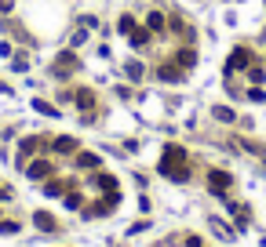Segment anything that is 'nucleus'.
<instances>
[{"mask_svg": "<svg viewBox=\"0 0 266 247\" xmlns=\"http://www.w3.org/2000/svg\"><path fill=\"white\" fill-rule=\"evenodd\" d=\"M186 153L179 149V146H168L164 149V157H161V175L164 178H175V182H186L190 178V171H186Z\"/></svg>", "mask_w": 266, "mask_h": 247, "instance_id": "1", "label": "nucleus"}, {"mask_svg": "<svg viewBox=\"0 0 266 247\" xmlns=\"http://www.w3.org/2000/svg\"><path fill=\"white\" fill-rule=\"evenodd\" d=\"M248 98H252V102H262L266 91H262V87H252V91H248Z\"/></svg>", "mask_w": 266, "mask_h": 247, "instance_id": "22", "label": "nucleus"}, {"mask_svg": "<svg viewBox=\"0 0 266 247\" xmlns=\"http://www.w3.org/2000/svg\"><path fill=\"white\" fill-rule=\"evenodd\" d=\"M40 142H37V138H22V157H26V153H33Z\"/></svg>", "mask_w": 266, "mask_h": 247, "instance_id": "19", "label": "nucleus"}, {"mask_svg": "<svg viewBox=\"0 0 266 247\" xmlns=\"http://www.w3.org/2000/svg\"><path fill=\"white\" fill-rule=\"evenodd\" d=\"M215 120H223V124H233V120H237V113H233L230 105H215Z\"/></svg>", "mask_w": 266, "mask_h": 247, "instance_id": "13", "label": "nucleus"}, {"mask_svg": "<svg viewBox=\"0 0 266 247\" xmlns=\"http://www.w3.org/2000/svg\"><path fill=\"white\" fill-rule=\"evenodd\" d=\"M146 40H150V29H131V44L135 48H143Z\"/></svg>", "mask_w": 266, "mask_h": 247, "instance_id": "14", "label": "nucleus"}, {"mask_svg": "<svg viewBox=\"0 0 266 247\" xmlns=\"http://www.w3.org/2000/svg\"><path fill=\"white\" fill-rule=\"evenodd\" d=\"M99 185H102L106 193H113V189H117V178H113V175H99Z\"/></svg>", "mask_w": 266, "mask_h": 247, "instance_id": "15", "label": "nucleus"}, {"mask_svg": "<svg viewBox=\"0 0 266 247\" xmlns=\"http://www.w3.org/2000/svg\"><path fill=\"white\" fill-rule=\"evenodd\" d=\"M230 185H233V178H230L226 171H208V189H212V193L223 196V193L230 189Z\"/></svg>", "mask_w": 266, "mask_h": 247, "instance_id": "3", "label": "nucleus"}, {"mask_svg": "<svg viewBox=\"0 0 266 247\" xmlns=\"http://www.w3.org/2000/svg\"><path fill=\"white\" fill-rule=\"evenodd\" d=\"M26 175H29V178H48V175H51V164H48V160H33V164L26 167Z\"/></svg>", "mask_w": 266, "mask_h": 247, "instance_id": "5", "label": "nucleus"}, {"mask_svg": "<svg viewBox=\"0 0 266 247\" xmlns=\"http://www.w3.org/2000/svg\"><path fill=\"white\" fill-rule=\"evenodd\" d=\"M262 33H266V29H262Z\"/></svg>", "mask_w": 266, "mask_h": 247, "instance_id": "28", "label": "nucleus"}, {"mask_svg": "<svg viewBox=\"0 0 266 247\" xmlns=\"http://www.w3.org/2000/svg\"><path fill=\"white\" fill-rule=\"evenodd\" d=\"M33 225L44 229V233H51V229H55V218H51L48 211H37V214H33Z\"/></svg>", "mask_w": 266, "mask_h": 247, "instance_id": "6", "label": "nucleus"}, {"mask_svg": "<svg viewBox=\"0 0 266 247\" xmlns=\"http://www.w3.org/2000/svg\"><path fill=\"white\" fill-rule=\"evenodd\" d=\"M77 164H81V167H88V171H95V167H99L102 160L95 157V153H81V157H77Z\"/></svg>", "mask_w": 266, "mask_h": 247, "instance_id": "10", "label": "nucleus"}, {"mask_svg": "<svg viewBox=\"0 0 266 247\" xmlns=\"http://www.w3.org/2000/svg\"><path fill=\"white\" fill-rule=\"evenodd\" d=\"M11 8V0H0V11H8Z\"/></svg>", "mask_w": 266, "mask_h": 247, "instance_id": "27", "label": "nucleus"}, {"mask_svg": "<svg viewBox=\"0 0 266 247\" xmlns=\"http://www.w3.org/2000/svg\"><path fill=\"white\" fill-rule=\"evenodd\" d=\"M44 193H48V196H58L62 185H58V182H48V185H44Z\"/></svg>", "mask_w": 266, "mask_h": 247, "instance_id": "23", "label": "nucleus"}, {"mask_svg": "<svg viewBox=\"0 0 266 247\" xmlns=\"http://www.w3.org/2000/svg\"><path fill=\"white\" fill-rule=\"evenodd\" d=\"M179 62H182V66H193L197 55H193V51H182V55H179Z\"/></svg>", "mask_w": 266, "mask_h": 247, "instance_id": "21", "label": "nucleus"}, {"mask_svg": "<svg viewBox=\"0 0 266 247\" xmlns=\"http://www.w3.org/2000/svg\"><path fill=\"white\" fill-rule=\"evenodd\" d=\"M73 69H77V55L73 51H62L55 58V73H73Z\"/></svg>", "mask_w": 266, "mask_h": 247, "instance_id": "4", "label": "nucleus"}, {"mask_svg": "<svg viewBox=\"0 0 266 247\" xmlns=\"http://www.w3.org/2000/svg\"><path fill=\"white\" fill-rule=\"evenodd\" d=\"M252 66V55H248V48H237L230 58H226V73H241V69H248Z\"/></svg>", "mask_w": 266, "mask_h": 247, "instance_id": "2", "label": "nucleus"}, {"mask_svg": "<svg viewBox=\"0 0 266 247\" xmlns=\"http://www.w3.org/2000/svg\"><path fill=\"white\" fill-rule=\"evenodd\" d=\"M124 73H128L131 80H139V76H143V66H139V62H128V66H124Z\"/></svg>", "mask_w": 266, "mask_h": 247, "instance_id": "18", "label": "nucleus"}, {"mask_svg": "<svg viewBox=\"0 0 266 247\" xmlns=\"http://www.w3.org/2000/svg\"><path fill=\"white\" fill-rule=\"evenodd\" d=\"M77 105H81V109H91V105H95V95H91L88 87H81L77 91Z\"/></svg>", "mask_w": 266, "mask_h": 247, "instance_id": "9", "label": "nucleus"}, {"mask_svg": "<svg viewBox=\"0 0 266 247\" xmlns=\"http://www.w3.org/2000/svg\"><path fill=\"white\" fill-rule=\"evenodd\" d=\"M33 109H37V113H44V116H58V109H55L51 102H44V98H33Z\"/></svg>", "mask_w": 266, "mask_h": 247, "instance_id": "12", "label": "nucleus"}, {"mask_svg": "<svg viewBox=\"0 0 266 247\" xmlns=\"http://www.w3.org/2000/svg\"><path fill=\"white\" fill-rule=\"evenodd\" d=\"M66 207H81V193H70L66 196Z\"/></svg>", "mask_w": 266, "mask_h": 247, "instance_id": "25", "label": "nucleus"}, {"mask_svg": "<svg viewBox=\"0 0 266 247\" xmlns=\"http://www.w3.org/2000/svg\"><path fill=\"white\" fill-rule=\"evenodd\" d=\"M135 29V19H128V15H124V19L117 22V33H131Z\"/></svg>", "mask_w": 266, "mask_h": 247, "instance_id": "17", "label": "nucleus"}, {"mask_svg": "<svg viewBox=\"0 0 266 247\" xmlns=\"http://www.w3.org/2000/svg\"><path fill=\"white\" fill-rule=\"evenodd\" d=\"M248 76H252L255 84H262V80H266V73H262V69H255V66H248Z\"/></svg>", "mask_w": 266, "mask_h": 247, "instance_id": "20", "label": "nucleus"}, {"mask_svg": "<svg viewBox=\"0 0 266 247\" xmlns=\"http://www.w3.org/2000/svg\"><path fill=\"white\" fill-rule=\"evenodd\" d=\"M208 225H212V229H215V233H219V236H223V240H230V236H233V233H230V229H226L223 222H219V218H212Z\"/></svg>", "mask_w": 266, "mask_h": 247, "instance_id": "16", "label": "nucleus"}, {"mask_svg": "<svg viewBox=\"0 0 266 247\" xmlns=\"http://www.w3.org/2000/svg\"><path fill=\"white\" fill-rule=\"evenodd\" d=\"M51 149H55V153H73V149H77V138L62 135V138H55V142H51Z\"/></svg>", "mask_w": 266, "mask_h": 247, "instance_id": "7", "label": "nucleus"}, {"mask_svg": "<svg viewBox=\"0 0 266 247\" xmlns=\"http://www.w3.org/2000/svg\"><path fill=\"white\" fill-rule=\"evenodd\" d=\"M0 233H19V222H0Z\"/></svg>", "mask_w": 266, "mask_h": 247, "instance_id": "24", "label": "nucleus"}, {"mask_svg": "<svg viewBox=\"0 0 266 247\" xmlns=\"http://www.w3.org/2000/svg\"><path fill=\"white\" fill-rule=\"evenodd\" d=\"M157 76H161L164 84H175V80H179V69H175V66H161V69H157Z\"/></svg>", "mask_w": 266, "mask_h": 247, "instance_id": "11", "label": "nucleus"}, {"mask_svg": "<svg viewBox=\"0 0 266 247\" xmlns=\"http://www.w3.org/2000/svg\"><path fill=\"white\" fill-rule=\"evenodd\" d=\"M146 29H150V33L164 29V15H161V11H150V15H146Z\"/></svg>", "mask_w": 266, "mask_h": 247, "instance_id": "8", "label": "nucleus"}, {"mask_svg": "<svg viewBox=\"0 0 266 247\" xmlns=\"http://www.w3.org/2000/svg\"><path fill=\"white\" fill-rule=\"evenodd\" d=\"M11 196V189H8V185H0V200H8Z\"/></svg>", "mask_w": 266, "mask_h": 247, "instance_id": "26", "label": "nucleus"}]
</instances>
